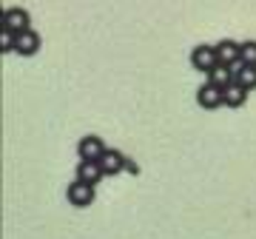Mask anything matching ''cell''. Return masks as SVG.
I'll list each match as a JSON object with an SVG mask.
<instances>
[{
	"mask_svg": "<svg viewBox=\"0 0 256 239\" xmlns=\"http://www.w3.org/2000/svg\"><path fill=\"white\" fill-rule=\"evenodd\" d=\"M236 83L245 86L248 92H254L256 88V66H242L239 74H236Z\"/></svg>",
	"mask_w": 256,
	"mask_h": 239,
	"instance_id": "obj_12",
	"label": "cell"
},
{
	"mask_svg": "<svg viewBox=\"0 0 256 239\" xmlns=\"http://www.w3.org/2000/svg\"><path fill=\"white\" fill-rule=\"evenodd\" d=\"M100 166H102V171H106V176L122 174L126 166H128V156L122 154V151H117V148H106V154L100 156Z\"/></svg>",
	"mask_w": 256,
	"mask_h": 239,
	"instance_id": "obj_6",
	"label": "cell"
},
{
	"mask_svg": "<svg viewBox=\"0 0 256 239\" xmlns=\"http://www.w3.org/2000/svg\"><path fill=\"white\" fill-rule=\"evenodd\" d=\"M208 83L220 86V88H228L230 83H234V72H230V66H214L208 72Z\"/></svg>",
	"mask_w": 256,
	"mask_h": 239,
	"instance_id": "obj_11",
	"label": "cell"
},
{
	"mask_svg": "<svg viewBox=\"0 0 256 239\" xmlns=\"http://www.w3.org/2000/svg\"><path fill=\"white\" fill-rule=\"evenodd\" d=\"M239 60L245 66H256V40H245L239 48Z\"/></svg>",
	"mask_w": 256,
	"mask_h": 239,
	"instance_id": "obj_14",
	"label": "cell"
},
{
	"mask_svg": "<svg viewBox=\"0 0 256 239\" xmlns=\"http://www.w3.org/2000/svg\"><path fill=\"white\" fill-rule=\"evenodd\" d=\"M191 66L196 68V72H205L208 74L214 66H220V57H216V48L214 46H194V52H191Z\"/></svg>",
	"mask_w": 256,
	"mask_h": 239,
	"instance_id": "obj_3",
	"label": "cell"
},
{
	"mask_svg": "<svg viewBox=\"0 0 256 239\" xmlns=\"http://www.w3.org/2000/svg\"><path fill=\"white\" fill-rule=\"evenodd\" d=\"M40 46H43L40 34H37L34 28H26V32H20V34H18V48H14V54H20V57H34L37 52H40Z\"/></svg>",
	"mask_w": 256,
	"mask_h": 239,
	"instance_id": "obj_7",
	"label": "cell"
},
{
	"mask_svg": "<svg viewBox=\"0 0 256 239\" xmlns=\"http://www.w3.org/2000/svg\"><path fill=\"white\" fill-rule=\"evenodd\" d=\"M248 100V88L245 86H239L236 80L228 86V88H222V102L228 106V108H242Z\"/></svg>",
	"mask_w": 256,
	"mask_h": 239,
	"instance_id": "obj_10",
	"label": "cell"
},
{
	"mask_svg": "<svg viewBox=\"0 0 256 239\" xmlns=\"http://www.w3.org/2000/svg\"><path fill=\"white\" fill-rule=\"evenodd\" d=\"M196 106L205 111H214V108H220V106H225L222 102V88L220 86H214V83H205L196 88Z\"/></svg>",
	"mask_w": 256,
	"mask_h": 239,
	"instance_id": "obj_4",
	"label": "cell"
},
{
	"mask_svg": "<svg viewBox=\"0 0 256 239\" xmlns=\"http://www.w3.org/2000/svg\"><path fill=\"white\" fill-rule=\"evenodd\" d=\"M3 28H12L14 34H20V32L32 28V14L23 6H9V9H3Z\"/></svg>",
	"mask_w": 256,
	"mask_h": 239,
	"instance_id": "obj_2",
	"label": "cell"
},
{
	"mask_svg": "<svg viewBox=\"0 0 256 239\" xmlns=\"http://www.w3.org/2000/svg\"><path fill=\"white\" fill-rule=\"evenodd\" d=\"M14 48H18V34H14L12 28L0 26V52H3V54H12Z\"/></svg>",
	"mask_w": 256,
	"mask_h": 239,
	"instance_id": "obj_13",
	"label": "cell"
},
{
	"mask_svg": "<svg viewBox=\"0 0 256 239\" xmlns=\"http://www.w3.org/2000/svg\"><path fill=\"white\" fill-rule=\"evenodd\" d=\"M102 176H106V171H102L100 160H80V162H77V180L97 185Z\"/></svg>",
	"mask_w": 256,
	"mask_h": 239,
	"instance_id": "obj_8",
	"label": "cell"
},
{
	"mask_svg": "<svg viewBox=\"0 0 256 239\" xmlns=\"http://www.w3.org/2000/svg\"><path fill=\"white\" fill-rule=\"evenodd\" d=\"M102 154H106V142H102V137H97V134H86V137L77 142V156H80V160H100Z\"/></svg>",
	"mask_w": 256,
	"mask_h": 239,
	"instance_id": "obj_5",
	"label": "cell"
},
{
	"mask_svg": "<svg viewBox=\"0 0 256 239\" xmlns=\"http://www.w3.org/2000/svg\"><path fill=\"white\" fill-rule=\"evenodd\" d=\"M66 200L74 208H88L97 200V191H94L92 182H82V180L74 176V182H68V188H66Z\"/></svg>",
	"mask_w": 256,
	"mask_h": 239,
	"instance_id": "obj_1",
	"label": "cell"
},
{
	"mask_svg": "<svg viewBox=\"0 0 256 239\" xmlns=\"http://www.w3.org/2000/svg\"><path fill=\"white\" fill-rule=\"evenodd\" d=\"M214 48H216V57H220L222 66H230L239 60V48H242V43H236V40H230V37H225V40H220V43H214Z\"/></svg>",
	"mask_w": 256,
	"mask_h": 239,
	"instance_id": "obj_9",
	"label": "cell"
}]
</instances>
